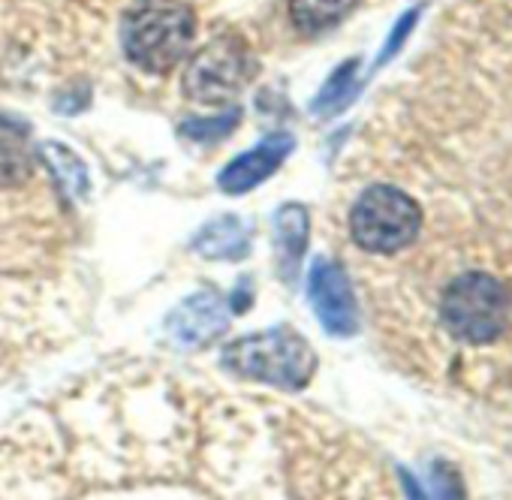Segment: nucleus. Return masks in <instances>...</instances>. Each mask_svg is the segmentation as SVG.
<instances>
[{"instance_id": "13", "label": "nucleus", "mask_w": 512, "mask_h": 500, "mask_svg": "<svg viewBox=\"0 0 512 500\" xmlns=\"http://www.w3.org/2000/svg\"><path fill=\"white\" fill-rule=\"evenodd\" d=\"M43 157L49 160L52 172L58 175V184L73 196V199H82L88 193V172L82 166V160L64 148V145H46L43 148Z\"/></svg>"}, {"instance_id": "12", "label": "nucleus", "mask_w": 512, "mask_h": 500, "mask_svg": "<svg viewBox=\"0 0 512 500\" xmlns=\"http://www.w3.org/2000/svg\"><path fill=\"white\" fill-rule=\"evenodd\" d=\"M359 0H290V19L302 34H323L344 22Z\"/></svg>"}, {"instance_id": "4", "label": "nucleus", "mask_w": 512, "mask_h": 500, "mask_svg": "<svg viewBox=\"0 0 512 500\" xmlns=\"http://www.w3.org/2000/svg\"><path fill=\"white\" fill-rule=\"evenodd\" d=\"M422 229V208L392 184L368 187L350 211V235L368 254H398Z\"/></svg>"}, {"instance_id": "7", "label": "nucleus", "mask_w": 512, "mask_h": 500, "mask_svg": "<svg viewBox=\"0 0 512 500\" xmlns=\"http://www.w3.org/2000/svg\"><path fill=\"white\" fill-rule=\"evenodd\" d=\"M226 329H229V311L211 293H196V296L184 299L169 314V323H166V332L178 347L214 344Z\"/></svg>"}, {"instance_id": "6", "label": "nucleus", "mask_w": 512, "mask_h": 500, "mask_svg": "<svg viewBox=\"0 0 512 500\" xmlns=\"http://www.w3.org/2000/svg\"><path fill=\"white\" fill-rule=\"evenodd\" d=\"M311 308L320 326L335 338H350L359 332V305L344 269L332 260H317L308 281Z\"/></svg>"}, {"instance_id": "16", "label": "nucleus", "mask_w": 512, "mask_h": 500, "mask_svg": "<svg viewBox=\"0 0 512 500\" xmlns=\"http://www.w3.org/2000/svg\"><path fill=\"white\" fill-rule=\"evenodd\" d=\"M416 22H419V10L404 13V16L395 22V28H392V34H389V40H386V46H383V52H380V61H377V64H386V61H392V58H395V52L407 43V37H410V31L416 28Z\"/></svg>"}, {"instance_id": "10", "label": "nucleus", "mask_w": 512, "mask_h": 500, "mask_svg": "<svg viewBox=\"0 0 512 500\" xmlns=\"http://www.w3.org/2000/svg\"><path fill=\"white\" fill-rule=\"evenodd\" d=\"M34 175L28 127L10 115H0V187H19Z\"/></svg>"}, {"instance_id": "2", "label": "nucleus", "mask_w": 512, "mask_h": 500, "mask_svg": "<svg viewBox=\"0 0 512 500\" xmlns=\"http://www.w3.org/2000/svg\"><path fill=\"white\" fill-rule=\"evenodd\" d=\"M223 365L247 380L281 389H305L317 371V353L299 332L281 326L232 341L223 350Z\"/></svg>"}, {"instance_id": "1", "label": "nucleus", "mask_w": 512, "mask_h": 500, "mask_svg": "<svg viewBox=\"0 0 512 500\" xmlns=\"http://www.w3.org/2000/svg\"><path fill=\"white\" fill-rule=\"evenodd\" d=\"M196 37V16L184 0H139L124 16V55L145 73H169Z\"/></svg>"}, {"instance_id": "8", "label": "nucleus", "mask_w": 512, "mask_h": 500, "mask_svg": "<svg viewBox=\"0 0 512 500\" xmlns=\"http://www.w3.org/2000/svg\"><path fill=\"white\" fill-rule=\"evenodd\" d=\"M293 136L290 133H272L266 136L256 148H250L247 154L235 157L217 178L220 190L223 193H247L253 190L256 184H263L266 178H272V172L290 157L293 151Z\"/></svg>"}, {"instance_id": "3", "label": "nucleus", "mask_w": 512, "mask_h": 500, "mask_svg": "<svg viewBox=\"0 0 512 500\" xmlns=\"http://www.w3.org/2000/svg\"><path fill=\"white\" fill-rule=\"evenodd\" d=\"M509 320L506 287L485 272H464L449 281L440 299V323L461 344H491Z\"/></svg>"}, {"instance_id": "15", "label": "nucleus", "mask_w": 512, "mask_h": 500, "mask_svg": "<svg viewBox=\"0 0 512 500\" xmlns=\"http://www.w3.org/2000/svg\"><path fill=\"white\" fill-rule=\"evenodd\" d=\"M235 124H238V112L232 109L229 115L214 118V121H187V124L181 127V133L190 136V139H196V142H205V139H217V136L229 133Z\"/></svg>"}, {"instance_id": "14", "label": "nucleus", "mask_w": 512, "mask_h": 500, "mask_svg": "<svg viewBox=\"0 0 512 500\" xmlns=\"http://www.w3.org/2000/svg\"><path fill=\"white\" fill-rule=\"evenodd\" d=\"M356 70H359V61H347L341 64L332 79L326 82V88L320 91V97L314 100V112L317 115H332L338 112L341 106H347L350 94H353V82H356Z\"/></svg>"}, {"instance_id": "9", "label": "nucleus", "mask_w": 512, "mask_h": 500, "mask_svg": "<svg viewBox=\"0 0 512 500\" xmlns=\"http://www.w3.org/2000/svg\"><path fill=\"white\" fill-rule=\"evenodd\" d=\"M311 235V217L305 205H284L275 214V263L287 284H296L299 266Z\"/></svg>"}, {"instance_id": "11", "label": "nucleus", "mask_w": 512, "mask_h": 500, "mask_svg": "<svg viewBox=\"0 0 512 500\" xmlns=\"http://www.w3.org/2000/svg\"><path fill=\"white\" fill-rule=\"evenodd\" d=\"M247 244L250 238L238 217H223V220L208 223L193 241L196 254L208 260H241L247 254Z\"/></svg>"}, {"instance_id": "5", "label": "nucleus", "mask_w": 512, "mask_h": 500, "mask_svg": "<svg viewBox=\"0 0 512 500\" xmlns=\"http://www.w3.org/2000/svg\"><path fill=\"white\" fill-rule=\"evenodd\" d=\"M250 67V52L241 37H217L190 61L184 73V97L199 106H226L247 85Z\"/></svg>"}]
</instances>
